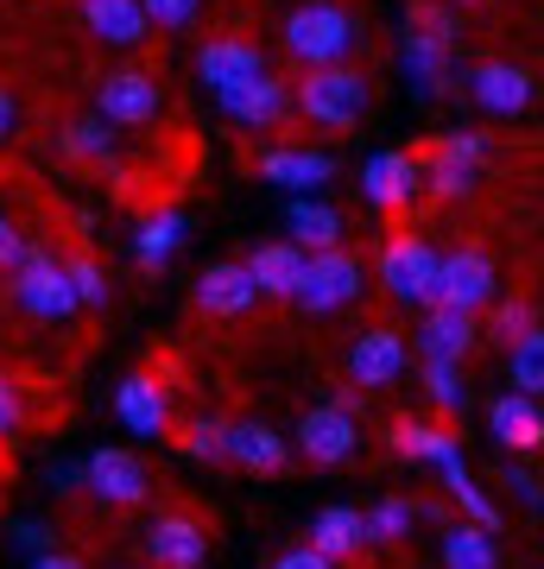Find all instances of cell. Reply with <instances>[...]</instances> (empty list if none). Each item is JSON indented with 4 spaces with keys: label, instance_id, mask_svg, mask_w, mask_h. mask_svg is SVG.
<instances>
[{
    "label": "cell",
    "instance_id": "obj_21",
    "mask_svg": "<svg viewBox=\"0 0 544 569\" xmlns=\"http://www.w3.org/2000/svg\"><path fill=\"white\" fill-rule=\"evenodd\" d=\"M197 70H202V82L222 96V89H235V82H247V77H260L266 70V58L254 51L247 39H209L197 51Z\"/></svg>",
    "mask_w": 544,
    "mask_h": 569
},
{
    "label": "cell",
    "instance_id": "obj_4",
    "mask_svg": "<svg viewBox=\"0 0 544 569\" xmlns=\"http://www.w3.org/2000/svg\"><path fill=\"white\" fill-rule=\"evenodd\" d=\"M362 298V260L343 253V247H329V253H304V279H298V298L310 317H329V310H343Z\"/></svg>",
    "mask_w": 544,
    "mask_h": 569
},
{
    "label": "cell",
    "instance_id": "obj_28",
    "mask_svg": "<svg viewBox=\"0 0 544 569\" xmlns=\"http://www.w3.org/2000/svg\"><path fill=\"white\" fill-rule=\"evenodd\" d=\"M494 437H501L506 449H520V456H532V449L544 443L538 399H525V392H506L501 406H494Z\"/></svg>",
    "mask_w": 544,
    "mask_h": 569
},
{
    "label": "cell",
    "instance_id": "obj_26",
    "mask_svg": "<svg viewBox=\"0 0 544 569\" xmlns=\"http://www.w3.org/2000/svg\"><path fill=\"white\" fill-rule=\"evenodd\" d=\"M362 545H367V526H362V512L355 507H329V512L310 519V550L329 557V563H336V557H355Z\"/></svg>",
    "mask_w": 544,
    "mask_h": 569
},
{
    "label": "cell",
    "instance_id": "obj_2",
    "mask_svg": "<svg viewBox=\"0 0 544 569\" xmlns=\"http://www.w3.org/2000/svg\"><path fill=\"white\" fill-rule=\"evenodd\" d=\"M367 102H374V89H367V77H362V70H348V63L304 70V82L291 89V108H298L304 121L336 127V133H348V127L362 121Z\"/></svg>",
    "mask_w": 544,
    "mask_h": 569
},
{
    "label": "cell",
    "instance_id": "obj_22",
    "mask_svg": "<svg viewBox=\"0 0 544 569\" xmlns=\"http://www.w3.org/2000/svg\"><path fill=\"white\" fill-rule=\"evenodd\" d=\"M247 266V279H254V291H266V298H298V279H304V253L291 241H266L254 247V260Z\"/></svg>",
    "mask_w": 544,
    "mask_h": 569
},
{
    "label": "cell",
    "instance_id": "obj_6",
    "mask_svg": "<svg viewBox=\"0 0 544 569\" xmlns=\"http://www.w3.org/2000/svg\"><path fill=\"white\" fill-rule=\"evenodd\" d=\"M13 305L26 317H39V323H63L77 310V291H70V279H63V266L51 253L26 247V260L13 266Z\"/></svg>",
    "mask_w": 544,
    "mask_h": 569
},
{
    "label": "cell",
    "instance_id": "obj_12",
    "mask_svg": "<svg viewBox=\"0 0 544 569\" xmlns=\"http://www.w3.org/2000/svg\"><path fill=\"white\" fill-rule=\"evenodd\" d=\"M115 418H121L133 437H165L171 430V387L159 373H127L115 387Z\"/></svg>",
    "mask_w": 544,
    "mask_h": 569
},
{
    "label": "cell",
    "instance_id": "obj_41",
    "mask_svg": "<svg viewBox=\"0 0 544 569\" xmlns=\"http://www.w3.org/2000/svg\"><path fill=\"white\" fill-rule=\"evenodd\" d=\"M197 7L202 0H140L146 26H165V32H184V26L197 20Z\"/></svg>",
    "mask_w": 544,
    "mask_h": 569
},
{
    "label": "cell",
    "instance_id": "obj_30",
    "mask_svg": "<svg viewBox=\"0 0 544 569\" xmlns=\"http://www.w3.org/2000/svg\"><path fill=\"white\" fill-rule=\"evenodd\" d=\"M165 437H171L190 462H228V425L222 418H184V425H171Z\"/></svg>",
    "mask_w": 544,
    "mask_h": 569
},
{
    "label": "cell",
    "instance_id": "obj_24",
    "mask_svg": "<svg viewBox=\"0 0 544 569\" xmlns=\"http://www.w3.org/2000/svg\"><path fill=\"white\" fill-rule=\"evenodd\" d=\"M393 456H405V462H456L463 456V443H456V430L449 425H418V418H399L393 425Z\"/></svg>",
    "mask_w": 544,
    "mask_h": 569
},
{
    "label": "cell",
    "instance_id": "obj_44",
    "mask_svg": "<svg viewBox=\"0 0 544 569\" xmlns=\"http://www.w3.org/2000/svg\"><path fill=\"white\" fill-rule=\"evenodd\" d=\"M32 569H89L82 557H70V550H39V563Z\"/></svg>",
    "mask_w": 544,
    "mask_h": 569
},
{
    "label": "cell",
    "instance_id": "obj_10",
    "mask_svg": "<svg viewBox=\"0 0 544 569\" xmlns=\"http://www.w3.org/2000/svg\"><path fill=\"white\" fill-rule=\"evenodd\" d=\"M355 443H362V430H355V418L336 406H317V411H304V425H298V456L310 468H343L348 456H355Z\"/></svg>",
    "mask_w": 544,
    "mask_h": 569
},
{
    "label": "cell",
    "instance_id": "obj_14",
    "mask_svg": "<svg viewBox=\"0 0 544 569\" xmlns=\"http://www.w3.org/2000/svg\"><path fill=\"white\" fill-rule=\"evenodd\" d=\"M418 159H412V152H374V159L362 164V197L374 209H380V216H399L405 203H412V197H418Z\"/></svg>",
    "mask_w": 544,
    "mask_h": 569
},
{
    "label": "cell",
    "instance_id": "obj_13",
    "mask_svg": "<svg viewBox=\"0 0 544 569\" xmlns=\"http://www.w3.org/2000/svg\"><path fill=\"white\" fill-rule=\"evenodd\" d=\"M468 102L513 121V114L532 108V70H525V63H501V58L475 63V70H468Z\"/></svg>",
    "mask_w": 544,
    "mask_h": 569
},
{
    "label": "cell",
    "instance_id": "obj_15",
    "mask_svg": "<svg viewBox=\"0 0 544 569\" xmlns=\"http://www.w3.org/2000/svg\"><path fill=\"white\" fill-rule=\"evenodd\" d=\"M96 108L108 127H146V121H159V82L146 77V70H115V77L101 82Z\"/></svg>",
    "mask_w": 544,
    "mask_h": 569
},
{
    "label": "cell",
    "instance_id": "obj_31",
    "mask_svg": "<svg viewBox=\"0 0 544 569\" xmlns=\"http://www.w3.org/2000/svg\"><path fill=\"white\" fill-rule=\"evenodd\" d=\"M501 550H494V531L482 526H449L444 531V569H494Z\"/></svg>",
    "mask_w": 544,
    "mask_h": 569
},
{
    "label": "cell",
    "instance_id": "obj_16",
    "mask_svg": "<svg viewBox=\"0 0 544 569\" xmlns=\"http://www.w3.org/2000/svg\"><path fill=\"white\" fill-rule=\"evenodd\" d=\"M475 336H482L475 310H449V305H431V310H424V323H418L424 361H468Z\"/></svg>",
    "mask_w": 544,
    "mask_h": 569
},
{
    "label": "cell",
    "instance_id": "obj_38",
    "mask_svg": "<svg viewBox=\"0 0 544 569\" xmlns=\"http://www.w3.org/2000/svg\"><path fill=\"white\" fill-rule=\"evenodd\" d=\"M431 159H449V164H468V171H482V159H487V133H444V140H431L424 146Z\"/></svg>",
    "mask_w": 544,
    "mask_h": 569
},
{
    "label": "cell",
    "instance_id": "obj_27",
    "mask_svg": "<svg viewBox=\"0 0 544 569\" xmlns=\"http://www.w3.org/2000/svg\"><path fill=\"white\" fill-rule=\"evenodd\" d=\"M178 247H184V216L178 209H152V216H140V228H133V260H140L146 272H159Z\"/></svg>",
    "mask_w": 544,
    "mask_h": 569
},
{
    "label": "cell",
    "instance_id": "obj_29",
    "mask_svg": "<svg viewBox=\"0 0 544 569\" xmlns=\"http://www.w3.org/2000/svg\"><path fill=\"white\" fill-rule=\"evenodd\" d=\"M63 152L77 164H96V171H108V178H121V159H115V127L101 121H77V127H63Z\"/></svg>",
    "mask_w": 544,
    "mask_h": 569
},
{
    "label": "cell",
    "instance_id": "obj_19",
    "mask_svg": "<svg viewBox=\"0 0 544 569\" xmlns=\"http://www.w3.org/2000/svg\"><path fill=\"white\" fill-rule=\"evenodd\" d=\"M254 279H247V266L241 260H222V266H209L197 279V310L202 317H247L254 310Z\"/></svg>",
    "mask_w": 544,
    "mask_h": 569
},
{
    "label": "cell",
    "instance_id": "obj_36",
    "mask_svg": "<svg viewBox=\"0 0 544 569\" xmlns=\"http://www.w3.org/2000/svg\"><path fill=\"white\" fill-rule=\"evenodd\" d=\"M424 392L437 399L444 411H463L468 392H463V361H424Z\"/></svg>",
    "mask_w": 544,
    "mask_h": 569
},
{
    "label": "cell",
    "instance_id": "obj_46",
    "mask_svg": "<svg viewBox=\"0 0 544 569\" xmlns=\"http://www.w3.org/2000/svg\"><path fill=\"white\" fill-rule=\"evenodd\" d=\"M44 538H51V531H44V526H32V519L20 526V545H26V550H44Z\"/></svg>",
    "mask_w": 544,
    "mask_h": 569
},
{
    "label": "cell",
    "instance_id": "obj_8",
    "mask_svg": "<svg viewBox=\"0 0 544 569\" xmlns=\"http://www.w3.org/2000/svg\"><path fill=\"white\" fill-rule=\"evenodd\" d=\"M146 550H152V569H202L209 563V526L202 512L190 507H165L146 531Z\"/></svg>",
    "mask_w": 544,
    "mask_h": 569
},
{
    "label": "cell",
    "instance_id": "obj_25",
    "mask_svg": "<svg viewBox=\"0 0 544 569\" xmlns=\"http://www.w3.org/2000/svg\"><path fill=\"white\" fill-rule=\"evenodd\" d=\"M449 58H456V44L405 32V77H412L418 96H444V89H449Z\"/></svg>",
    "mask_w": 544,
    "mask_h": 569
},
{
    "label": "cell",
    "instance_id": "obj_47",
    "mask_svg": "<svg viewBox=\"0 0 544 569\" xmlns=\"http://www.w3.org/2000/svg\"><path fill=\"white\" fill-rule=\"evenodd\" d=\"M449 7H463V0H449ZM468 7H475V0H468Z\"/></svg>",
    "mask_w": 544,
    "mask_h": 569
},
{
    "label": "cell",
    "instance_id": "obj_5",
    "mask_svg": "<svg viewBox=\"0 0 544 569\" xmlns=\"http://www.w3.org/2000/svg\"><path fill=\"white\" fill-rule=\"evenodd\" d=\"M380 279L399 305H431L437 298V247L424 234H412V228H399L380 253Z\"/></svg>",
    "mask_w": 544,
    "mask_h": 569
},
{
    "label": "cell",
    "instance_id": "obj_42",
    "mask_svg": "<svg viewBox=\"0 0 544 569\" xmlns=\"http://www.w3.org/2000/svg\"><path fill=\"white\" fill-rule=\"evenodd\" d=\"M26 260V234L13 222H7V216H0V266H7V272H13V266Z\"/></svg>",
    "mask_w": 544,
    "mask_h": 569
},
{
    "label": "cell",
    "instance_id": "obj_3",
    "mask_svg": "<svg viewBox=\"0 0 544 569\" xmlns=\"http://www.w3.org/2000/svg\"><path fill=\"white\" fill-rule=\"evenodd\" d=\"M494 298H501V272H494V260H487L482 247H456V253H437V298H431V305L475 310V317H482Z\"/></svg>",
    "mask_w": 544,
    "mask_h": 569
},
{
    "label": "cell",
    "instance_id": "obj_37",
    "mask_svg": "<svg viewBox=\"0 0 544 569\" xmlns=\"http://www.w3.org/2000/svg\"><path fill=\"white\" fill-rule=\"evenodd\" d=\"M513 387L525 392V399H538V387H544V336L532 329L525 342H513Z\"/></svg>",
    "mask_w": 544,
    "mask_h": 569
},
{
    "label": "cell",
    "instance_id": "obj_32",
    "mask_svg": "<svg viewBox=\"0 0 544 569\" xmlns=\"http://www.w3.org/2000/svg\"><path fill=\"white\" fill-rule=\"evenodd\" d=\"M362 526H367V538H374V545H405V538H412V526H418V507L393 493V500H380L374 512H362Z\"/></svg>",
    "mask_w": 544,
    "mask_h": 569
},
{
    "label": "cell",
    "instance_id": "obj_1",
    "mask_svg": "<svg viewBox=\"0 0 544 569\" xmlns=\"http://www.w3.org/2000/svg\"><path fill=\"white\" fill-rule=\"evenodd\" d=\"M362 44V26L348 7L336 0H304L285 13V51L304 63V70H323V63H348Z\"/></svg>",
    "mask_w": 544,
    "mask_h": 569
},
{
    "label": "cell",
    "instance_id": "obj_34",
    "mask_svg": "<svg viewBox=\"0 0 544 569\" xmlns=\"http://www.w3.org/2000/svg\"><path fill=\"white\" fill-rule=\"evenodd\" d=\"M63 266V279H70V291H77V305H108V272L96 266V253H70Z\"/></svg>",
    "mask_w": 544,
    "mask_h": 569
},
{
    "label": "cell",
    "instance_id": "obj_11",
    "mask_svg": "<svg viewBox=\"0 0 544 569\" xmlns=\"http://www.w3.org/2000/svg\"><path fill=\"white\" fill-rule=\"evenodd\" d=\"M216 108H222L228 121H241V127H279L285 114H291V82H279L273 70H260V77L222 89Z\"/></svg>",
    "mask_w": 544,
    "mask_h": 569
},
{
    "label": "cell",
    "instance_id": "obj_9",
    "mask_svg": "<svg viewBox=\"0 0 544 569\" xmlns=\"http://www.w3.org/2000/svg\"><path fill=\"white\" fill-rule=\"evenodd\" d=\"M405 361H412V355H405V336L386 329V323H374V329L355 336V348H348V380H355L362 392H386L405 373Z\"/></svg>",
    "mask_w": 544,
    "mask_h": 569
},
{
    "label": "cell",
    "instance_id": "obj_18",
    "mask_svg": "<svg viewBox=\"0 0 544 569\" xmlns=\"http://www.w3.org/2000/svg\"><path fill=\"white\" fill-rule=\"evenodd\" d=\"M228 462L247 468V475H285L291 468V443H285L273 425H228Z\"/></svg>",
    "mask_w": 544,
    "mask_h": 569
},
{
    "label": "cell",
    "instance_id": "obj_40",
    "mask_svg": "<svg viewBox=\"0 0 544 569\" xmlns=\"http://www.w3.org/2000/svg\"><path fill=\"white\" fill-rule=\"evenodd\" d=\"M13 430H26V387L0 373V443H13Z\"/></svg>",
    "mask_w": 544,
    "mask_h": 569
},
{
    "label": "cell",
    "instance_id": "obj_35",
    "mask_svg": "<svg viewBox=\"0 0 544 569\" xmlns=\"http://www.w3.org/2000/svg\"><path fill=\"white\" fill-rule=\"evenodd\" d=\"M405 32L456 44V13H449V0H412V13H405Z\"/></svg>",
    "mask_w": 544,
    "mask_h": 569
},
{
    "label": "cell",
    "instance_id": "obj_39",
    "mask_svg": "<svg viewBox=\"0 0 544 569\" xmlns=\"http://www.w3.org/2000/svg\"><path fill=\"white\" fill-rule=\"evenodd\" d=\"M494 305H501V310H494V342L513 348V342H525V336L538 329V323H532V298H494Z\"/></svg>",
    "mask_w": 544,
    "mask_h": 569
},
{
    "label": "cell",
    "instance_id": "obj_17",
    "mask_svg": "<svg viewBox=\"0 0 544 569\" xmlns=\"http://www.w3.org/2000/svg\"><path fill=\"white\" fill-rule=\"evenodd\" d=\"M260 178L291 190V197H310V190H323V183L336 178V159L329 152H298V146H273L260 159Z\"/></svg>",
    "mask_w": 544,
    "mask_h": 569
},
{
    "label": "cell",
    "instance_id": "obj_45",
    "mask_svg": "<svg viewBox=\"0 0 544 569\" xmlns=\"http://www.w3.org/2000/svg\"><path fill=\"white\" fill-rule=\"evenodd\" d=\"M13 121H20V108H13V96H7V89H0V140L13 133Z\"/></svg>",
    "mask_w": 544,
    "mask_h": 569
},
{
    "label": "cell",
    "instance_id": "obj_33",
    "mask_svg": "<svg viewBox=\"0 0 544 569\" xmlns=\"http://www.w3.org/2000/svg\"><path fill=\"white\" fill-rule=\"evenodd\" d=\"M412 159L424 164L418 178L431 183V197H444V203H456V197H468L475 190V171L468 164H449V159H431V152H412Z\"/></svg>",
    "mask_w": 544,
    "mask_h": 569
},
{
    "label": "cell",
    "instance_id": "obj_23",
    "mask_svg": "<svg viewBox=\"0 0 544 569\" xmlns=\"http://www.w3.org/2000/svg\"><path fill=\"white\" fill-rule=\"evenodd\" d=\"M285 228H291V247H298V253H329V247H343V216L329 203H317V197H291Z\"/></svg>",
    "mask_w": 544,
    "mask_h": 569
},
{
    "label": "cell",
    "instance_id": "obj_7",
    "mask_svg": "<svg viewBox=\"0 0 544 569\" xmlns=\"http://www.w3.org/2000/svg\"><path fill=\"white\" fill-rule=\"evenodd\" d=\"M82 488L96 493L101 507L127 512V507H146V500H152V468H146L133 449H96V456L82 462Z\"/></svg>",
    "mask_w": 544,
    "mask_h": 569
},
{
    "label": "cell",
    "instance_id": "obj_20",
    "mask_svg": "<svg viewBox=\"0 0 544 569\" xmlns=\"http://www.w3.org/2000/svg\"><path fill=\"white\" fill-rule=\"evenodd\" d=\"M82 26L96 32L101 44H115V51H133V44H146V13L140 0H82Z\"/></svg>",
    "mask_w": 544,
    "mask_h": 569
},
{
    "label": "cell",
    "instance_id": "obj_43",
    "mask_svg": "<svg viewBox=\"0 0 544 569\" xmlns=\"http://www.w3.org/2000/svg\"><path fill=\"white\" fill-rule=\"evenodd\" d=\"M273 569H336V563H329V557H317V550L304 545V550H285V557H279Z\"/></svg>",
    "mask_w": 544,
    "mask_h": 569
}]
</instances>
